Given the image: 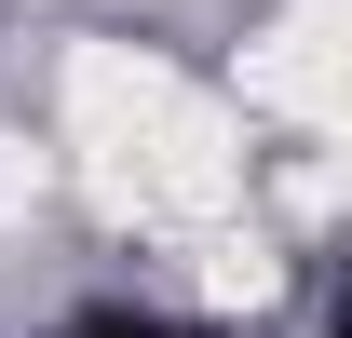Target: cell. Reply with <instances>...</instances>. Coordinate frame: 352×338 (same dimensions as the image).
<instances>
[{
  "label": "cell",
  "mask_w": 352,
  "mask_h": 338,
  "mask_svg": "<svg viewBox=\"0 0 352 338\" xmlns=\"http://www.w3.org/2000/svg\"><path fill=\"white\" fill-rule=\"evenodd\" d=\"M68 338H176V325H163V311H135V297H109V311H82Z\"/></svg>",
  "instance_id": "6da1fadb"
},
{
  "label": "cell",
  "mask_w": 352,
  "mask_h": 338,
  "mask_svg": "<svg viewBox=\"0 0 352 338\" xmlns=\"http://www.w3.org/2000/svg\"><path fill=\"white\" fill-rule=\"evenodd\" d=\"M339 338H352V284H339Z\"/></svg>",
  "instance_id": "7a4b0ae2"
}]
</instances>
